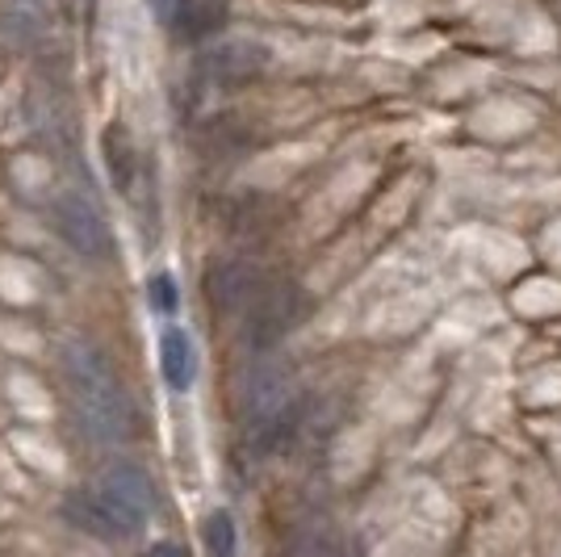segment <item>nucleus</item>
<instances>
[{
	"label": "nucleus",
	"mask_w": 561,
	"mask_h": 557,
	"mask_svg": "<svg viewBox=\"0 0 561 557\" xmlns=\"http://www.w3.org/2000/svg\"><path fill=\"white\" fill-rule=\"evenodd\" d=\"M80 9H84V22L93 25V18H96V0H80Z\"/></svg>",
	"instance_id": "17"
},
{
	"label": "nucleus",
	"mask_w": 561,
	"mask_h": 557,
	"mask_svg": "<svg viewBox=\"0 0 561 557\" xmlns=\"http://www.w3.org/2000/svg\"><path fill=\"white\" fill-rule=\"evenodd\" d=\"M264 64H268V50L256 43H222L202 59V71L214 84H248L264 71Z\"/></svg>",
	"instance_id": "8"
},
{
	"label": "nucleus",
	"mask_w": 561,
	"mask_h": 557,
	"mask_svg": "<svg viewBox=\"0 0 561 557\" xmlns=\"http://www.w3.org/2000/svg\"><path fill=\"white\" fill-rule=\"evenodd\" d=\"M105 499H110V508L122 515V520H130L135 528H142L147 520H151V511H156V487H151V478L142 474L139 465L130 462H114L101 478L93 482Z\"/></svg>",
	"instance_id": "5"
},
{
	"label": "nucleus",
	"mask_w": 561,
	"mask_h": 557,
	"mask_svg": "<svg viewBox=\"0 0 561 557\" xmlns=\"http://www.w3.org/2000/svg\"><path fill=\"white\" fill-rule=\"evenodd\" d=\"M64 515H68V520L76 524V528H80V533L96 536V541H130V536L139 533L130 520H122V515L110 508V499H105V495H101L96 487L68 495V503H64Z\"/></svg>",
	"instance_id": "6"
},
{
	"label": "nucleus",
	"mask_w": 561,
	"mask_h": 557,
	"mask_svg": "<svg viewBox=\"0 0 561 557\" xmlns=\"http://www.w3.org/2000/svg\"><path fill=\"white\" fill-rule=\"evenodd\" d=\"M202 536H206V557H239V533H234L231 511H210Z\"/></svg>",
	"instance_id": "13"
},
{
	"label": "nucleus",
	"mask_w": 561,
	"mask_h": 557,
	"mask_svg": "<svg viewBox=\"0 0 561 557\" xmlns=\"http://www.w3.org/2000/svg\"><path fill=\"white\" fill-rule=\"evenodd\" d=\"M50 223H55V231H59V239L68 243L71 252L89 255V260L114 255V235H110V227H105V218H101V209H96L89 193L64 189L50 202Z\"/></svg>",
	"instance_id": "4"
},
{
	"label": "nucleus",
	"mask_w": 561,
	"mask_h": 557,
	"mask_svg": "<svg viewBox=\"0 0 561 557\" xmlns=\"http://www.w3.org/2000/svg\"><path fill=\"white\" fill-rule=\"evenodd\" d=\"M9 4V25H18L13 34L30 43V38H43V30L50 25L47 0H4Z\"/></svg>",
	"instance_id": "12"
},
{
	"label": "nucleus",
	"mask_w": 561,
	"mask_h": 557,
	"mask_svg": "<svg viewBox=\"0 0 561 557\" xmlns=\"http://www.w3.org/2000/svg\"><path fill=\"white\" fill-rule=\"evenodd\" d=\"M160 370H164V382L176 395L193 386L197 349H193V336H188L185 327H164V336H160Z\"/></svg>",
	"instance_id": "9"
},
{
	"label": "nucleus",
	"mask_w": 561,
	"mask_h": 557,
	"mask_svg": "<svg viewBox=\"0 0 561 557\" xmlns=\"http://www.w3.org/2000/svg\"><path fill=\"white\" fill-rule=\"evenodd\" d=\"M306 315V294L289 281H264L252 306L243 310V327H248V344L256 352H268L280 344L298 319Z\"/></svg>",
	"instance_id": "3"
},
{
	"label": "nucleus",
	"mask_w": 561,
	"mask_h": 557,
	"mask_svg": "<svg viewBox=\"0 0 561 557\" xmlns=\"http://www.w3.org/2000/svg\"><path fill=\"white\" fill-rule=\"evenodd\" d=\"M260 285H264V277L248 260H218L206 273V294L218 310H248L260 294Z\"/></svg>",
	"instance_id": "7"
},
{
	"label": "nucleus",
	"mask_w": 561,
	"mask_h": 557,
	"mask_svg": "<svg viewBox=\"0 0 561 557\" xmlns=\"http://www.w3.org/2000/svg\"><path fill=\"white\" fill-rule=\"evenodd\" d=\"M147 4H151V13H156L160 22H172L176 9H181V0H147Z\"/></svg>",
	"instance_id": "15"
},
{
	"label": "nucleus",
	"mask_w": 561,
	"mask_h": 557,
	"mask_svg": "<svg viewBox=\"0 0 561 557\" xmlns=\"http://www.w3.org/2000/svg\"><path fill=\"white\" fill-rule=\"evenodd\" d=\"M64 382L76 402V416L96 444H117L130 436V398L122 390L110 361L89 340H71L64 349Z\"/></svg>",
	"instance_id": "1"
},
{
	"label": "nucleus",
	"mask_w": 561,
	"mask_h": 557,
	"mask_svg": "<svg viewBox=\"0 0 561 557\" xmlns=\"http://www.w3.org/2000/svg\"><path fill=\"white\" fill-rule=\"evenodd\" d=\"M172 22L185 30L188 38H206V34H218L222 22H227V0H181L176 18Z\"/></svg>",
	"instance_id": "11"
},
{
	"label": "nucleus",
	"mask_w": 561,
	"mask_h": 557,
	"mask_svg": "<svg viewBox=\"0 0 561 557\" xmlns=\"http://www.w3.org/2000/svg\"><path fill=\"white\" fill-rule=\"evenodd\" d=\"M243 419H248V436L260 448H280L298 428V386L294 370L285 361H264L248 377L243 390Z\"/></svg>",
	"instance_id": "2"
},
{
	"label": "nucleus",
	"mask_w": 561,
	"mask_h": 557,
	"mask_svg": "<svg viewBox=\"0 0 561 557\" xmlns=\"http://www.w3.org/2000/svg\"><path fill=\"white\" fill-rule=\"evenodd\" d=\"M147 298H151V306L156 310H176V303H181V294H176V281L168 277V273H156V277L147 281Z\"/></svg>",
	"instance_id": "14"
},
{
	"label": "nucleus",
	"mask_w": 561,
	"mask_h": 557,
	"mask_svg": "<svg viewBox=\"0 0 561 557\" xmlns=\"http://www.w3.org/2000/svg\"><path fill=\"white\" fill-rule=\"evenodd\" d=\"M105 163H110V181L117 185V193H130V181H135V172H139V151H135V143H130V130L114 122L110 130H105Z\"/></svg>",
	"instance_id": "10"
},
{
	"label": "nucleus",
	"mask_w": 561,
	"mask_h": 557,
	"mask_svg": "<svg viewBox=\"0 0 561 557\" xmlns=\"http://www.w3.org/2000/svg\"><path fill=\"white\" fill-rule=\"evenodd\" d=\"M147 557H185V549H181V545H172V541H160V545H151V549H147Z\"/></svg>",
	"instance_id": "16"
}]
</instances>
